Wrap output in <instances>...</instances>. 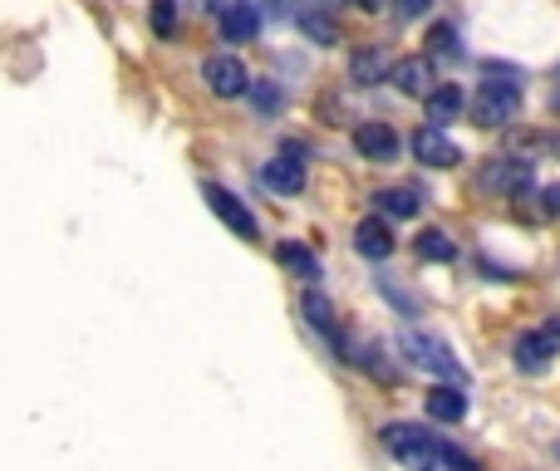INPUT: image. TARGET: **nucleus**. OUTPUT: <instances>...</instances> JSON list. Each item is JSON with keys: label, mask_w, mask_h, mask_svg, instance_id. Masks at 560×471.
Instances as JSON below:
<instances>
[{"label": "nucleus", "mask_w": 560, "mask_h": 471, "mask_svg": "<svg viewBox=\"0 0 560 471\" xmlns=\"http://www.w3.org/2000/svg\"><path fill=\"white\" fill-rule=\"evenodd\" d=\"M560 349V325H541L532 329V334L516 339V368H526V374H541L546 364H551V354Z\"/></svg>", "instance_id": "8"}, {"label": "nucleus", "mask_w": 560, "mask_h": 471, "mask_svg": "<svg viewBox=\"0 0 560 471\" xmlns=\"http://www.w3.org/2000/svg\"><path fill=\"white\" fill-rule=\"evenodd\" d=\"M310 5H339V0H310Z\"/></svg>", "instance_id": "30"}, {"label": "nucleus", "mask_w": 560, "mask_h": 471, "mask_svg": "<svg viewBox=\"0 0 560 471\" xmlns=\"http://www.w3.org/2000/svg\"><path fill=\"white\" fill-rule=\"evenodd\" d=\"M388 84H394L398 94H408V98H428V89L438 84V74H433V55L394 59V74H388Z\"/></svg>", "instance_id": "9"}, {"label": "nucleus", "mask_w": 560, "mask_h": 471, "mask_svg": "<svg viewBox=\"0 0 560 471\" xmlns=\"http://www.w3.org/2000/svg\"><path fill=\"white\" fill-rule=\"evenodd\" d=\"M354 153L369 163H394L398 157V133L388 123H359L354 128Z\"/></svg>", "instance_id": "10"}, {"label": "nucleus", "mask_w": 560, "mask_h": 471, "mask_svg": "<svg viewBox=\"0 0 560 471\" xmlns=\"http://www.w3.org/2000/svg\"><path fill=\"white\" fill-rule=\"evenodd\" d=\"M276 98H280V94H276V89H271V84H261V89H256V104H261V108H271V104H276Z\"/></svg>", "instance_id": "26"}, {"label": "nucleus", "mask_w": 560, "mask_h": 471, "mask_svg": "<svg viewBox=\"0 0 560 471\" xmlns=\"http://www.w3.org/2000/svg\"><path fill=\"white\" fill-rule=\"evenodd\" d=\"M546 212L560 216V187H551V192H546Z\"/></svg>", "instance_id": "27"}, {"label": "nucleus", "mask_w": 560, "mask_h": 471, "mask_svg": "<svg viewBox=\"0 0 560 471\" xmlns=\"http://www.w3.org/2000/svg\"><path fill=\"white\" fill-rule=\"evenodd\" d=\"M467 114L482 128H506L522 114V79H487L477 84V94L467 98Z\"/></svg>", "instance_id": "2"}, {"label": "nucleus", "mask_w": 560, "mask_h": 471, "mask_svg": "<svg viewBox=\"0 0 560 471\" xmlns=\"http://www.w3.org/2000/svg\"><path fill=\"white\" fill-rule=\"evenodd\" d=\"M300 30H305L315 45H335L339 39V25L325 15V10H300Z\"/></svg>", "instance_id": "22"}, {"label": "nucleus", "mask_w": 560, "mask_h": 471, "mask_svg": "<svg viewBox=\"0 0 560 471\" xmlns=\"http://www.w3.org/2000/svg\"><path fill=\"white\" fill-rule=\"evenodd\" d=\"M202 197H207V207H212L217 216H222L226 226H232L242 240H256L261 236V226H256V216H252V207L242 202V197H232L226 187H217V182H202Z\"/></svg>", "instance_id": "6"}, {"label": "nucleus", "mask_w": 560, "mask_h": 471, "mask_svg": "<svg viewBox=\"0 0 560 471\" xmlns=\"http://www.w3.org/2000/svg\"><path fill=\"white\" fill-rule=\"evenodd\" d=\"M398 354H404V364L423 368V374L447 378V384H457V378H463V364H457V358L447 354V344H438L433 334H418V329H404V334H398Z\"/></svg>", "instance_id": "3"}, {"label": "nucleus", "mask_w": 560, "mask_h": 471, "mask_svg": "<svg viewBox=\"0 0 560 471\" xmlns=\"http://www.w3.org/2000/svg\"><path fill=\"white\" fill-rule=\"evenodd\" d=\"M276 260H280L285 270H295L300 280H315V275H319V260L310 256L305 246H295V240H280V246H276Z\"/></svg>", "instance_id": "21"}, {"label": "nucleus", "mask_w": 560, "mask_h": 471, "mask_svg": "<svg viewBox=\"0 0 560 471\" xmlns=\"http://www.w3.org/2000/svg\"><path fill=\"white\" fill-rule=\"evenodd\" d=\"M354 5H359V10H378V5H384V0H354Z\"/></svg>", "instance_id": "29"}, {"label": "nucleus", "mask_w": 560, "mask_h": 471, "mask_svg": "<svg viewBox=\"0 0 560 471\" xmlns=\"http://www.w3.org/2000/svg\"><path fill=\"white\" fill-rule=\"evenodd\" d=\"M428 5H433V0H394V15L398 20H418V15H428Z\"/></svg>", "instance_id": "25"}, {"label": "nucleus", "mask_w": 560, "mask_h": 471, "mask_svg": "<svg viewBox=\"0 0 560 471\" xmlns=\"http://www.w3.org/2000/svg\"><path fill=\"white\" fill-rule=\"evenodd\" d=\"M551 114H560V79H556V89H551Z\"/></svg>", "instance_id": "28"}, {"label": "nucleus", "mask_w": 560, "mask_h": 471, "mask_svg": "<svg viewBox=\"0 0 560 471\" xmlns=\"http://www.w3.org/2000/svg\"><path fill=\"white\" fill-rule=\"evenodd\" d=\"M349 74H354V84H378V79L394 74V55L388 49H359L349 59Z\"/></svg>", "instance_id": "17"}, {"label": "nucleus", "mask_w": 560, "mask_h": 471, "mask_svg": "<svg viewBox=\"0 0 560 471\" xmlns=\"http://www.w3.org/2000/svg\"><path fill=\"white\" fill-rule=\"evenodd\" d=\"M477 187H482V192H497V197H516V192H526V187H532V163H526V157H516V153L492 157V163L477 173Z\"/></svg>", "instance_id": "4"}, {"label": "nucleus", "mask_w": 560, "mask_h": 471, "mask_svg": "<svg viewBox=\"0 0 560 471\" xmlns=\"http://www.w3.org/2000/svg\"><path fill=\"white\" fill-rule=\"evenodd\" d=\"M463 108H467V94L457 84H433V89H428V123L447 128V123H457V118H463Z\"/></svg>", "instance_id": "13"}, {"label": "nucleus", "mask_w": 560, "mask_h": 471, "mask_svg": "<svg viewBox=\"0 0 560 471\" xmlns=\"http://www.w3.org/2000/svg\"><path fill=\"white\" fill-rule=\"evenodd\" d=\"M261 182L271 187V192H280V197H295V192H305V157H295V153L271 157V163L261 167Z\"/></svg>", "instance_id": "11"}, {"label": "nucleus", "mask_w": 560, "mask_h": 471, "mask_svg": "<svg viewBox=\"0 0 560 471\" xmlns=\"http://www.w3.org/2000/svg\"><path fill=\"white\" fill-rule=\"evenodd\" d=\"M354 250L369 260H388L394 256V232H388V222H378V216H369V222L354 226Z\"/></svg>", "instance_id": "14"}, {"label": "nucleus", "mask_w": 560, "mask_h": 471, "mask_svg": "<svg viewBox=\"0 0 560 471\" xmlns=\"http://www.w3.org/2000/svg\"><path fill=\"white\" fill-rule=\"evenodd\" d=\"M217 20H222V39H236V45H246V39L261 35V10H256L252 0H236V5H226Z\"/></svg>", "instance_id": "12"}, {"label": "nucleus", "mask_w": 560, "mask_h": 471, "mask_svg": "<svg viewBox=\"0 0 560 471\" xmlns=\"http://www.w3.org/2000/svg\"><path fill=\"white\" fill-rule=\"evenodd\" d=\"M413 250H418V260H453L457 256V240L447 232H438V226H428V232H418Z\"/></svg>", "instance_id": "20"}, {"label": "nucleus", "mask_w": 560, "mask_h": 471, "mask_svg": "<svg viewBox=\"0 0 560 471\" xmlns=\"http://www.w3.org/2000/svg\"><path fill=\"white\" fill-rule=\"evenodd\" d=\"M148 25H153V35H173L177 30V0H153V10H148Z\"/></svg>", "instance_id": "24"}, {"label": "nucleus", "mask_w": 560, "mask_h": 471, "mask_svg": "<svg viewBox=\"0 0 560 471\" xmlns=\"http://www.w3.org/2000/svg\"><path fill=\"white\" fill-rule=\"evenodd\" d=\"M408 148H413V157H418L423 167H457V157H463V148H457L438 123L418 128V133L408 138Z\"/></svg>", "instance_id": "7"}, {"label": "nucleus", "mask_w": 560, "mask_h": 471, "mask_svg": "<svg viewBox=\"0 0 560 471\" xmlns=\"http://www.w3.org/2000/svg\"><path fill=\"white\" fill-rule=\"evenodd\" d=\"M378 443H384V452L394 457V462H404V467H453V471H477L472 457L457 452V447H447L443 437L428 433V427H418V423H384Z\"/></svg>", "instance_id": "1"}, {"label": "nucleus", "mask_w": 560, "mask_h": 471, "mask_svg": "<svg viewBox=\"0 0 560 471\" xmlns=\"http://www.w3.org/2000/svg\"><path fill=\"white\" fill-rule=\"evenodd\" d=\"M512 153L526 163H541V157H560V133H516Z\"/></svg>", "instance_id": "19"}, {"label": "nucleus", "mask_w": 560, "mask_h": 471, "mask_svg": "<svg viewBox=\"0 0 560 471\" xmlns=\"http://www.w3.org/2000/svg\"><path fill=\"white\" fill-rule=\"evenodd\" d=\"M300 309H305V319L319 329V334H329V344L339 349V354L349 358V344L339 339V329H335V309H329V299L325 295H315V290H305V299H300Z\"/></svg>", "instance_id": "16"}, {"label": "nucleus", "mask_w": 560, "mask_h": 471, "mask_svg": "<svg viewBox=\"0 0 560 471\" xmlns=\"http://www.w3.org/2000/svg\"><path fill=\"white\" fill-rule=\"evenodd\" d=\"M428 417L433 423H463L467 417V393L453 384H438L433 393H428Z\"/></svg>", "instance_id": "15"}, {"label": "nucleus", "mask_w": 560, "mask_h": 471, "mask_svg": "<svg viewBox=\"0 0 560 471\" xmlns=\"http://www.w3.org/2000/svg\"><path fill=\"white\" fill-rule=\"evenodd\" d=\"M202 79H207V89H212L217 98H242V94H252V74H246V64L236 55H212L202 64Z\"/></svg>", "instance_id": "5"}, {"label": "nucleus", "mask_w": 560, "mask_h": 471, "mask_svg": "<svg viewBox=\"0 0 560 471\" xmlns=\"http://www.w3.org/2000/svg\"><path fill=\"white\" fill-rule=\"evenodd\" d=\"M374 207L384 216H394V222H413L418 207H423V197H418L413 187H384V192L374 197Z\"/></svg>", "instance_id": "18"}, {"label": "nucleus", "mask_w": 560, "mask_h": 471, "mask_svg": "<svg viewBox=\"0 0 560 471\" xmlns=\"http://www.w3.org/2000/svg\"><path fill=\"white\" fill-rule=\"evenodd\" d=\"M457 49H463V45H457V30L438 20V25L428 30V55H433V59H438V55H443V59H453Z\"/></svg>", "instance_id": "23"}]
</instances>
